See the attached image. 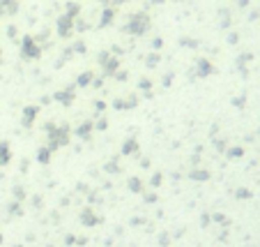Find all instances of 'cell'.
<instances>
[{"instance_id": "cell-1", "label": "cell", "mask_w": 260, "mask_h": 247, "mask_svg": "<svg viewBox=\"0 0 260 247\" xmlns=\"http://www.w3.org/2000/svg\"><path fill=\"white\" fill-rule=\"evenodd\" d=\"M21 56L23 58L40 56V44L35 42V37H23V40H21Z\"/></svg>"}, {"instance_id": "cell-2", "label": "cell", "mask_w": 260, "mask_h": 247, "mask_svg": "<svg viewBox=\"0 0 260 247\" xmlns=\"http://www.w3.org/2000/svg\"><path fill=\"white\" fill-rule=\"evenodd\" d=\"M145 28H147V16L145 14L134 16V19L129 21V25H127V30H129L131 35H140V33H145Z\"/></svg>"}, {"instance_id": "cell-3", "label": "cell", "mask_w": 260, "mask_h": 247, "mask_svg": "<svg viewBox=\"0 0 260 247\" xmlns=\"http://www.w3.org/2000/svg\"><path fill=\"white\" fill-rule=\"evenodd\" d=\"M71 25H74V19H71V16H60V19H58V33H60L62 37H67L71 33Z\"/></svg>"}, {"instance_id": "cell-4", "label": "cell", "mask_w": 260, "mask_h": 247, "mask_svg": "<svg viewBox=\"0 0 260 247\" xmlns=\"http://www.w3.org/2000/svg\"><path fill=\"white\" fill-rule=\"evenodd\" d=\"M198 70H200V74L205 76V74H210V72H212V65H210L207 60H200V63H198Z\"/></svg>"}, {"instance_id": "cell-5", "label": "cell", "mask_w": 260, "mask_h": 247, "mask_svg": "<svg viewBox=\"0 0 260 247\" xmlns=\"http://www.w3.org/2000/svg\"><path fill=\"white\" fill-rule=\"evenodd\" d=\"M110 19H113V10H106L104 12V19H101V25H108Z\"/></svg>"}, {"instance_id": "cell-6", "label": "cell", "mask_w": 260, "mask_h": 247, "mask_svg": "<svg viewBox=\"0 0 260 247\" xmlns=\"http://www.w3.org/2000/svg\"><path fill=\"white\" fill-rule=\"evenodd\" d=\"M147 65H157V63H159V56H157V53H155V56H152V58H147Z\"/></svg>"}, {"instance_id": "cell-7", "label": "cell", "mask_w": 260, "mask_h": 247, "mask_svg": "<svg viewBox=\"0 0 260 247\" xmlns=\"http://www.w3.org/2000/svg\"><path fill=\"white\" fill-rule=\"evenodd\" d=\"M88 81H90V74H85V76H81V79H79V83H81V86H85V83H88Z\"/></svg>"}]
</instances>
